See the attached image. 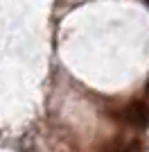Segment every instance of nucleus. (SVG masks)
<instances>
[{
	"label": "nucleus",
	"instance_id": "nucleus-1",
	"mask_svg": "<svg viewBox=\"0 0 149 152\" xmlns=\"http://www.w3.org/2000/svg\"><path fill=\"white\" fill-rule=\"evenodd\" d=\"M122 118L129 123V125H133V127H147V123H149V109H147L145 102L133 100L129 107L122 111Z\"/></svg>",
	"mask_w": 149,
	"mask_h": 152
},
{
	"label": "nucleus",
	"instance_id": "nucleus-2",
	"mask_svg": "<svg viewBox=\"0 0 149 152\" xmlns=\"http://www.w3.org/2000/svg\"><path fill=\"white\" fill-rule=\"evenodd\" d=\"M104 152H131V150H129L127 145H124L122 141H113V143H111L108 148H106Z\"/></svg>",
	"mask_w": 149,
	"mask_h": 152
}]
</instances>
